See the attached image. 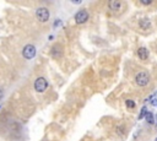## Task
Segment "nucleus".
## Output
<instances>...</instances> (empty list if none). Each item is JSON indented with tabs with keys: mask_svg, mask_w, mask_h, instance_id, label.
Wrapping results in <instances>:
<instances>
[{
	"mask_svg": "<svg viewBox=\"0 0 157 141\" xmlns=\"http://www.w3.org/2000/svg\"><path fill=\"white\" fill-rule=\"evenodd\" d=\"M50 55L54 59H61L64 55V48L61 47V44L55 43L52 48H50Z\"/></svg>",
	"mask_w": 157,
	"mask_h": 141,
	"instance_id": "6",
	"label": "nucleus"
},
{
	"mask_svg": "<svg viewBox=\"0 0 157 141\" xmlns=\"http://www.w3.org/2000/svg\"><path fill=\"white\" fill-rule=\"evenodd\" d=\"M33 87H35V91H36V92L43 93V92L47 91V89H48V81H47V79H46V78H42V76L38 78V79L35 81Z\"/></svg>",
	"mask_w": 157,
	"mask_h": 141,
	"instance_id": "5",
	"label": "nucleus"
},
{
	"mask_svg": "<svg viewBox=\"0 0 157 141\" xmlns=\"http://www.w3.org/2000/svg\"><path fill=\"white\" fill-rule=\"evenodd\" d=\"M108 8L112 11H118L122 8V3L118 2V0H109V2H108Z\"/></svg>",
	"mask_w": 157,
	"mask_h": 141,
	"instance_id": "7",
	"label": "nucleus"
},
{
	"mask_svg": "<svg viewBox=\"0 0 157 141\" xmlns=\"http://www.w3.org/2000/svg\"><path fill=\"white\" fill-rule=\"evenodd\" d=\"M147 107H142V109H141V112H140V114H139V119L141 120V119H145V117H146V114H147Z\"/></svg>",
	"mask_w": 157,
	"mask_h": 141,
	"instance_id": "12",
	"label": "nucleus"
},
{
	"mask_svg": "<svg viewBox=\"0 0 157 141\" xmlns=\"http://www.w3.org/2000/svg\"><path fill=\"white\" fill-rule=\"evenodd\" d=\"M150 79H151V78H150V74H148L147 71H145V70H142V71H140V73L136 74V76H135V82H136L137 86L145 87V86L148 85Z\"/></svg>",
	"mask_w": 157,
	"mask_h": 141,
	"instance_id": "1",
	"label": "nucleus"
},
{
	"mask_svg": "<svg viewBox=\"0 0 157 141\" xmlns=\"http://www.w3.org/2000/svg\"><path fill=\"white\" fill-rule=\"evenodd\" d=\"M89 19H90V14H89V11L85 10V9H84V10H78V11L76 13L75 17H74L76 25H84V24H86V22L89 21Z\"/></svg>",
	"mask_w": 157,
	"mask_h": 141,
	"instance_id": "2",
	"label": "nucleus"
},
{
	"mask_svg": "<svg viewBox=\"0 0 157 141\" xmlns=\"http://www.w3.org/2000/svg\"><path fill=\"white\" fill-rule=\"evenodd\" d=\"M36 17H37V20L39 21V22H48L49 21V17H50V13H49V10L47 9V8H38L37 10H36Z\"/></svg>",
	"mask_w": 157,
	"mask_h": 141,
	"instance_id": "4",
	"label": "nucleus"
},
{
	"mask_svg": "<svg viewBox=\"0 0 157 141\" xmlns=\"http://www.w3.org/2000/svg\"><path fill=\"white\" fill-rule=\"evenodd\" d=\"M3 97H4V90H3L2 87H0V101L3 99Z\"/></svg>",
	"mask_w": 157,
	"mask_h": 141,
	"instance_id": "16",
	"label": "nucleus"
},
{
	"mask_svg": "<svg viewBox=\"0 0 157 141\" xmlns=\"http://www.w3.org/2000/svg\"><path fill=\"white\" fill-rule=\"evenodd\" d=\"M137 56L141 59V60H146L148 59V50L145 48V47H141L137 49Z\"/></svg>",
	"mask_w": 157,
	"mask_h": 141,
	"instance_id": "9",
	"label": "nucleus"
},
{
	"mask_svg": "<svg viewBox=\"0 0 157 141\" xmlns=\"http://www.w3.org/2000/svg\"><path fill=\"white\" fill-rule=\"evenodd\" d=\"M145 120H146L147 124L153 125V124L156 123V115H155L152 112H147V114H146V117H145Z\"/></svg>",
	"mask_w": 157,
	"mask_h": 141,
	"instance_id": "10",
	"label": "nucleus"
},
{
	"mask_svg": "<svg viewBox=\"0 0 157 141\" xmlns=\"http://www.w3.org/2000/svg\"><path fill=\"white\" fill-rule=\"evenodd\" d=\"M117 134H118L119 136H123V135L125 134V128H124V126H122V125L117 126Z\"/></svg>",
	"mask_w": 157,
	"mask_h": 141,
	"instance_id": "13",
	"label": "nucleus"
},
{
	"mask_svg": "<svg viewBox=\"0 0 157 141\" xmlns=\"http://www.w3.org/2000/svg\"><path fill=\"white\" fill-rule=\"evenodd\" d=\"M139 26L142 30H150V27H151V20L148 17H142L139 21Z\"/></svg>",
	"mask_w": 157,
	"mask_h": 141,
	"instance_id": "8",
	"label": "nucleus"
},
{
	"mask_svg": "<svg viewBox=\"0 0 157 141\" xmlns=\"http://www.w3.org/2000/svg\"><path fill=\"white\" fill-rule=\"evenodd\" d=\"M0 108H2V106H0Z\"/></svg>",
	"mask_w": 157,
	"mask_h": 141,
	"instance_id": "21",
	"label": "nucleus"
},
{
	"mask_svg": "<svg viewBox=\"0 0 157 141\" xmlns=\"http://www.w3.org/2000/svg\"><path fill=\"white\" fill-rule=\"evenodd\" d=\"M60 25H61V20H60V19H58V20L53 24V27H54V28H57V27H59Z\"/></svg>",
	"mask_w": 157,
	"mask_h": 141,
	"instance_id": "15",
	"label": "nucleus"
},
{
	"mask_svg": "<svg viewBox=\"0 0 157 141\" xmlns=\"http://www.w3.org/2000/svg\"><path fill=\"white\" fill-rule=\"evenodd\" d=\"M156 126H157V115H156Z\"/></svg>",
	"mask_w": 157,
	"mask_h": 141,
	"instance_id": "19",
	"label": "nucleus"
},
{
	"mask_svg": "<svg viewBox=\"0 0 157 141\" xmlns=\"http://www.w3.org/2000/svg\"><path fill=\"white\" fill-rule=\"evenodd\" d=\"M37 54V49L33 44H26L24 48H22V56L26 59V60H32Z\"/></svg>",
	"mask_w": 157,
	"mask_h": 141,
	"instance_id": "3",
	"label": "nucleus"
},
{
	"mask_svg": "<svg viewBox=\"0 0 157 141\" xmlns=\"http://www.w3.org/2000/svg\"><path fill=\"white\" fill-rule=\"evenodd\" d=\"M71 3H72V4H76V5H80V4H81V2H74V0H72Z\"/></svg>",
	"mask_w": 157,
	"mask_h": 141,
	"instance_id": "18",
	"label": "nucleus"
},
{
	"mask_svg": "<svg viewBox=\"0 0 157 141\" xmlns=\"http://www.w3.org/2000/svg\"><path fill=\"white\" fill-rule=\"evenodd\" d=\"M150 103H151L153 107H156V108H157V98H156V99H153V101H151Z\"/></svg>",
	"mask_w": 157,
	"mask_h": 141,
	"instance_id": "17",
	"label": "nucleus"
},
{
	"mask_svg": "<svg viewBox=\"0 0 157 141\" xmlns=\"http://www.w3.org/2000/svg\"><path fill=\"white\" fill-rule=\"evenodd\" d=\"M140 4L141 5H151L152 4V0H141Z\"/></svg>",
	"mask_w": 157,
	"mask_h": 141,
	"instance_id": "14",
	"label": "nucleus"
},
{
	"mask_svg": "<svg viewBox=\"0 0 157 141\" xmlns=\"http://www.w3.org/2000/svg\"><path fill=\"white\" fill-rule=\"evenodd\" d=\"M125 106H126V108H129V109H134V108H135V102H134L133 99H126V101H125Z\"/></svg>",
	"mask_w": 157,
	"mask_h": 141,
	"instance_id": "11",
	"label": "nucleus"
},
{
	"mask_svg": "<svg viewBox=\"0 0 157 141\" xmlns=\"http://www.w3.org/2000/svg\"><path fill=\"white\" fill-rule=\"evenodd\" d=\"M155 141H157V137H156V139H155Z\"/></svg>",
	"mask_w": 157,
	"mask_h": 141,
	"instance_id": "20",
	"label": "nucleus"
}]
</instances>
